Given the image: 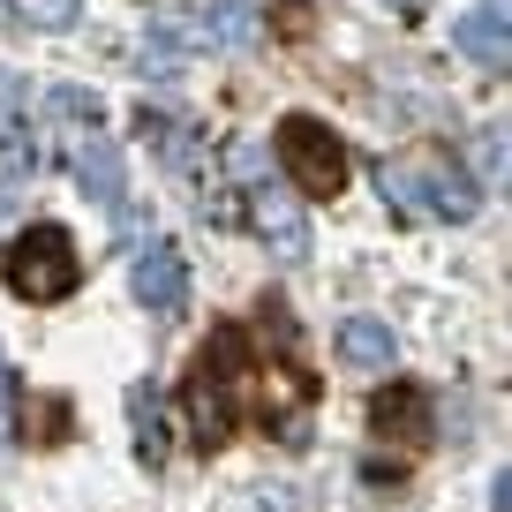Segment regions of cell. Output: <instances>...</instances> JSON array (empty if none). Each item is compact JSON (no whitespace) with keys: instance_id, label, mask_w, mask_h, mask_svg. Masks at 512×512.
I'll return each instance as SVG.
<instances>
[{"instance_id":"4","label":"cell","mask_w":512,"mask_h":512,"mask_svg":"<svg viewBox=\"0 0 512 512\" xmlns=\"http://www.w3.org/2000/svg\"><path fill=\"white\" fill-rule=\"evenodd\" d=\"M369 430H377L384 445H400V452H422V445L437 437L430 392H422V384H384L377 400H369Z\"/></svg>"},{"instance_id":"12","label":"cell","mask_w":512,"mask_h":512,"mask_svg":"<svg viewBox=\"0 0 512 512\" xmlns=\"http://www.w3.org/2000/svg\"><path fill=\"white\" fill-rule=\"evenodd\" d=\"M204 46H219V53H241V46H256V16L241 8V0H219L204 16Z\"/></svg>"},{"instance_id":"17","label":"cell","mask_w":512,"mask_h":512,"mask_svg":"<svg viewBox=\"0 0 512 512\" xmlns=\"http://www.w3.org/2000/svg\"><path fill=\"white\" fill-rule=\"evenodd\" d=\"M76 16H83V0H23L31 31H76Z\"/></svg>"},{"instance_id":"5","label":"cell","mask_w":512,"mask_h":512,"mask_svg":"<svg viewBox=\"0 0 512 512\" xmlns=\"http://www.w3.org/2000/svg\"><path fill=\"white\" fill-rule=\"evenodd\" d=\"M128 287H136V302H144L151 317H181V302H189V264H181V249L174 241H144Z\"/></svg>"},{"instance_id":"22","label":"cell","mask_w":512,"mask_h":512,"mask_svg":"<svg viewBox=\"0 0 512 512\" xmlns=\"http://www.w3.org/2000/svg\"><path fill=\"white\" fill-rule=\"evenodd\" d=\"M490 512H512V482H505V475L490 482Z\"/></svg>"},{"instance_id":"16","label":"cell","mask_w":512,"mask_h":512,"mask_svg":"<svg viewBox=\"0 0 512 512\" xmlns=\"http://www.w3.org/2000/svg\"><path fill=\"white\" fill-rule=\"evenodd\" d=\"M181 53H189V38H181V23H151V38H144V68H151V76H166V68H181Z\"/></svg>"},{"instance_id":"9","label":"cell","mask_w":512,"mask_h":512,"mask_svg":"<svg viewBox=\"0 0 512 512\" xmlns=\"http://www.w3.org/2000/svg\"><path fill=\"white\" fill-rule=\"evenodd\" d=\"M460 53L475 68H505V53H512V38H505V0H482L475 16H460Z\"/></svg>"},{"instance_id":"15","label":"cell","mask_w":512,"mask_h":512,"mask_svg":"<svg viewBox=\"0 0 512 512\" xmlns=\"http://www.w3.org/2000/svg\"><path fill=\"white\" fill-rule=\"evenodd\" d=\"M377 189H384V204L400 211V219H422V196H415V174H407V159H384V166H377Z\"/></svg>"},{"instance_id":"3","label":"cell","mask_w":512,"mask_h":512,"mask_svg":"<svg viewBox=\"0 0 512 512\" xmlns=\"http://www.w3.org/2000/svg\"><path fill=\"white\" fill-rule=\"evenodd\" d=\"M279 166L302 196H339L347 189V144H339V128L317 121V113H287L279 121Z\"/></svg>"},{"instance_id":"11","label":"cell","mask_w":512,"mask_h":512,"mask_svg":"<svg viewBox=\"0 0 512 512\" xmlns=\"http://www.w3.org/2000/svg\"><path fill=\"white\" fill-rule=\"evenodd\" d=\"M128 422H136V460L159 467V460H166V407H159V384H128Z\"/></svg>"},{"instance_id":"7","label":"cell","mask_w":512,"mask_h":512,"mask_svg":"<svg viewBox=\"0 0 512 512\" xmlns=\"http://www.w3.org/2000/svg\"><path fill=\"white\" fill-rule=\"evenodd\" d=\"M76 189L91 196V204L121 211V204H128V159H121V144L83 136V144H76Z\"/></svg>"},{"instance_id":"1","label":"cell","mask_w":512,"mask_h":512,"mask_svg":"<svg viewBox=\"0 0 512 512\" xmlns=\"http://www.w3.org/2000/svg\"><path fill=\"white\" fill-rule=\"evenodd\" d=\"M241 392H249V332H241V324H219V332L204 339V354H196V369H189V392H181L196 452H219L226 437H234Z\"/></svg>"},{"instance_id":"19","label":"cell","mask_w":512,"mask_h":512,"mask_svg":"<svg viewBox=\"0 0 512 512\" xmlns=\"http://www.w3.org/2000/svg\"><path fill=\"white\" fill-rule=\"evenodd\" d=\"M482 174H505V128H482Z\"/></svg>"},{"instance_id":"14","label":"cell","mask_w":512,"mask_h":512,"mask_svg":"<svg viewBox=\"0 0 512 512\" xmlns=\"http://www.w3.org/2000/svg\"><path fill=\"white\" fill-rule=\"evenodd\" d=\"M46 113H53V121H68V128H98V113H106V106H98L91 91H76V83H53Z\"/></svg>"},{"instance_id":"8","label":"cell","mask_w":512,"mask_h":512,"mask_svg":"<svg viewBox=\"0 0 512 512\" xmlns=\"http://www.w3.org/2000/svg\"><path fill=\"white\" fill-rule=\"evenodd\" d=\"M249 211H256V234L272 241L287 264H302V256H309V226H302V211H294V196H279V189H264V181H256Z\"/></svg>"},{"instance_id":"10","label":"cell","mask_w":512,"mask_h":512,"mask_svg":"<svg viewBox=\"0 0 512 512\" xmlns=\"http://www.w3.org/2000/svg\"><path fill=\"white\" fill-rule=\"evenodd\" d=\"M339 362H347V369H392V362H400V339H392V324L347 317V324H339Z\"/></svg>"},{"instance_id":"23","label":"cell","mask_w":512,"mask_h":512,"mask_svg":"<svg viewBox=\"0 0 512 512\" xmlns=\"http://www.w3.org/2000/svg\"><path fill=\"white\" fill-rule=\"evenodd\" d=\"M384 8H400V16H422V8H430V0H384Z\"/></svg>"},{"instance_id":"2","label":"cell","mask_w":512,"mask_h":512,"mask_svg":"<svg viewBox=\"0 0 512 512\" xmlns=\"http://www.w3.org/2000/svg\"><path fill=\"white\" fill-rule=\"evenodd\" d=\"M0 272H8V294H23V302H68L83 279V256L68 226H23L0 256Z\"/></svg>"},{"instance_id":"20","label":"cell","mask_w":512,"mask_h":512,"mask_svg":"<svg viewBox=\"0 0 512 512\" xmlns=\"http://www.w3.org/2000/svg\"><path fill=\"white\" fill-rule=\"evenodd\" d=\"M16 219V174H0V226Z\"/></svg>"},{"instance_id":"21","label":"cell","mask_w":512,"mask_h":512,"mask_svg":"<svg viewBox=\"0 0 512 512\" xmlns=\"http://www.w3.org/2000/svg\"><path fill=\"white\" fill-rule=\"evenodd\" d=\"M8 400H16V384H8V354H0V430H8Z\"/></svg>"},{"instance_id":"18","label":"cell","mask_w":512,"mask_h":512,"mask_svg":"<svg viewBox=\"0 0 512 512\" xmlns=\"http://www.w3.org/2000/svg\"><path fill=\"white\" fill-rule=\"evenodd\" d=\"M31 437H38V445H61V437H68V400H38L31 407Z\"/></svg>"},{"instance_id":"13","label":"cell","mask_w":512,"mask_h":512,"mask_svg":"<svg viewBox=\"0 0 512 512\" xmlns=\"http://www.w3.org/2000/svg\"><path fill=\"white\" fill-rule=\"evenodd\" d=\"M136 128H144V144H159L174 166H189V121H181V113H166V106H144V121H136Z\"/></svg>"},{"instance_id":"6","label":"cell","mask_w":512,"mask_h":512,"mask_svg":"<svg viewBox=\"0 0 512 512\" xmlns=\"http://www.w3.org/2000/svg\"><path fill=\"white\" fill-rule=\"evenodd\" d=\"M407 174H415V196H422V219H475V181L460 174V166L445 159V151H422V159H407Z\"/></svg>"}]
</instances>
